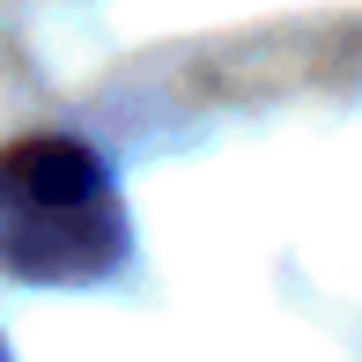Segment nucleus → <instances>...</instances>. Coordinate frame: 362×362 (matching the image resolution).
<instances>
[{
    "label": "nucleus",
    "instance_id": "1",
    "mask_svg": "<svg viewBox=\"0 0 362 362\" xmlns=\"http://www.w3.org/2000/svg\"><path fill=\"white\" fill-rule=\"evenodd\" d=\"M0 200L15 215H67V207H96L104 200V170L89 148L74 141H23L0 156Z\"/></svg>",
    "mask_w": 362,
    "mask_h": 362
}]
</instances>
